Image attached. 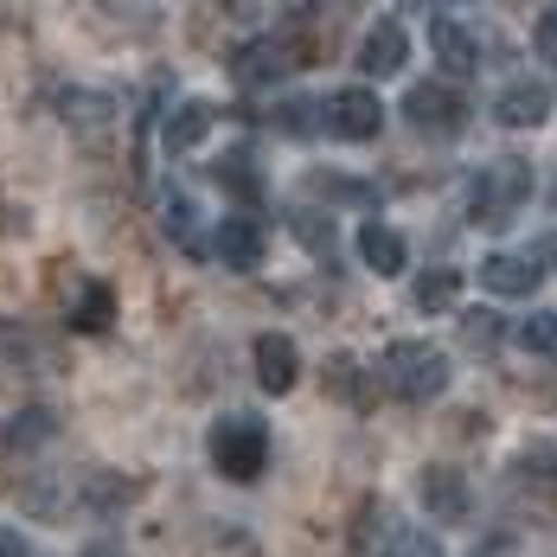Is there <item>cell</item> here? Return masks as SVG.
<instances>
[{"mask_svg":"<svg viewBox=\"0 0 557 557\" xmlns=\"http://www.w3.org/2000/svg\"><path fill=\"white\" fill-rule=\"evenodd\" d=\"M212 180H219L231 199H244V206H263V173L250 168V154H224L219 168H212Z\"/></svg>","mask_w":557,"mask_h":557,"instance_id":"cell-19","label":"cell"},{"mask_svg":"<svg viewBox=\"0 0 557 557\" xmlns=\"http://www.w3.org/2000/svg\"><path fill=\"white\" fill-rule=\"evenodd\" d=\"M512 339H519V352L552 359V366H557V314H552V308H539L532 321H519V327H512Z\"/></svg>","mask_w":557,"mask_h":557,"instance_id":"cell-22","label":"cell"},{"mask_svg":"<svg viewBox=\"0 0 557 557\" xmlns=\"http://www.w3.org/2000/svg\"><path fill=\"white\" fill-rule=\"evenodd\" d=\"M481 288H494V295H506V301H519V295L539 288V270H532L525 257H512V250H494V257H481Z\"/></svg>","mask_w":557,"mask_h":557,"instance_id":"cell-15","label":"cell"},{"mask_svg":"<svg viewBox=\"0 0 557 557\" xmlns=\"http://www.w3.org/2000/svg\"><path fill=\"white\" fill-rule=\"evenodd\" d=\"M288 231L301 237V250H308L314 263H327V270L339 263V224H334V219H321L314 206H295V212H288Z\"/></svg>","mask_w":557,"mask_h":557,"instance_id":"cell-16","label":"cell"},{"mask_svg":"<svg viewBox=\"0 0 557 557\" xmlns=\"http://www.w3.org/2000/svg\"><path fill=\"white\" fill-rule=\"evenodd\" d=\"M110 321H115L110 282H77V295H71V327H77V334H103Z\"/></svg>","mask_w":557,"mask_h":557,"instance_id":"cell-17","label":"cell"},{"mask_svg":"<svg viewBox=\"0 0 557 557\" xmlns=\"http://www.w3.org/2000/svg\"><path fill=\"white\" fill-rule=\"evenodd\" d=\"M58 443V410L52 404H26V410H13L7 423H0V448L7 455H33V448Z\"/></svg>","mask_w":557,"mask_h":557,"instance_id":"cell-13","label":"cell"},{"mask_svg":"<svg viewBox=\"0 0 557 557\" xmlns=\"http://www.w3.org/2000/svg\"><path fill=\"white\" fill-rule=\"evenodd\" d=\"M525 263H532L539 276H545V270H557V231H539V237H532V250H525Z\"/></svg>","mask_w":557,"mask_h":557,"instance_id":"cell-28","label":"cell"},{"mask_svg":"<svg viewBox=\"0 0 557 557\" xmlns=\"http://www.w3.org/2000/svg\"><path fill=\"white\" fill-rule=\"evenodd\" d=\"M161 224H168V237L186 250V257H199L206 244H199V206L180 193V186H168V199H161Z\"/></svg>","mask_w":557,"mask_h":557,"instance_id":"cell-18","label":"cell"},{"mask_svg":"<svg viewBox=\"0 0 557 557\" xmlns=\"http://www.w3.org/2000/svg\"><path fill=\"white\" fill-rule=\"evenodd\" d=\"M512 552H519V545H512V532H494V539H487L474 557H512Z\"/></svg>","mask_w":557,"mask_h":557,"instance_id":"cell-30","label":"cell"},{"mask_svg":"<svg viewBox=\"0 0 557 557\" xmlns=\"http://www.w3.org/2000/svg\"><path fill=\"white\" fill-rule=\"evenodd\" d=\"M448 379H455V366L430 339H391L385 359H379V385L391 397H404V404H436L448 391Z\"/></svg>","mask_w":557,"mask_h":557,"instance_id":"cell-2","label":"cell"},{"mask_svg":"<svg viewBox=\"0 0 557 557\" xmlns=\"http://www.w3.org/2000/svg\"><path fill=\"white\" fill-rule=\"evenodd\" d=\"M77 557H128V552H122V545H84Z\"/></svg>","mask_w":557,"mask_h":557,"instance_id":"cell-31","label":"cell"},{"mask_svg":"<svg viewBox=\"0 0 557 557\" xmlns=\"http://www.w3.org/2000/svg\"><path fill=\"white\" fill-rule=\"evenodd\" d=\"M206 455H212V468H219L224 481L250 487L270 468V423L257 410H224L219 423L206 430Z\"/></svg>","mask_w":557,"mask_h":557,"instance_id":"cell-1","label":"cell"},{"mask_svg":"<svg viewBox=\"0 0 557 557\" xmlns=\"http://www.w3.org/2000/svg\"><path fill=\"white\" fill-rule=\"evenodd\" d=\"M417 500H423V512H430L436 525H461V519L474 512V487H468V474H461V468L430 461V468L417 474Z\"/></svg>","mask_w":557,"mask_h":557,"instance_id":"cell-6","label":"cell"},{"mask_svg":"<svg viewBox=\"0 0 557 557\" xmlns=\"http://www.w3.org/2000/svg\"><path fill=\"white\" fill-rule=\"evenodd\" d=\"M321 199H352V206H372V186H359V180H334V173H314L308 180Z\"/></svg>","mask_w":557,"mask_h":557,"instance_id":"cell-25","label":"cell"},{"mask_svg":"<svg viewBox=\"0 0 557 557\" xmlns=\"http://www.w3.org/2000/svg\"><path fill=\"white\" fill-rule=\"evenodd\" d=\"M468 97L448 84V77H423V84H410L404 90V122L417 128V135H430V141H455L461 128H468Z\"/></svg>","mask_w":557,"mask_h":557,"instance_id":"cell-4","label":"cell"},{"mask_svg":"<svg viewBox=\"0 0 557 557\" xmlns=\"http://www.w3.org/2000/svg\"><path fill=\"white\" fill-rule=\"evenodd\" d=\"M327 391L346 397V404H359V410L372 404V391H366V366H359L352 352H334V359H327Z\"/></svg>","mask_w":557,"mask_h":557,"instance_id":"cell-21","label":"cell"},{"mask_svg":"<svg viewBox=\"0 0 557 557\" xmlns=\"http://www.w3.org/2000/svg\"><path fill=\"white\" fill-rule=\"evenodd\" d=\"M430 58L443 64L448 77H474V71H481V39H474L455 13H436V20H430Z\"/></svg>","mask_w":557,"mask_h":557,"instance_id":"cell-10","label":"cell"},{"mask_svg":"<svg viewBox=\"0 0 557 557\" xmlns=\"http://www.w3.org/2000/svg\"><path fill=\"white\" fill-rule=\"evenodd\" d=\"M494 122H500V128H545V122H552V84H539V77H512V84H500Z\"/></svg>","mask_w":557,"mask_h":557,"instance_id":"cell-8","label":"cell"},{"mask_svg":"<svg viewBox=\"0 0 557 557\" xmlns=\"http://www.w3.org/2000/svg\"><path fill=\"white\" fill-rule=\"evenodd\" d=\"M461 334H468V346H481V352H487V346H494V339H500V321H494V314H481V308H474V314H461Z\"/></svg>","mask_w":557,"mask_h":557,"instance_id":"cell-27","label":"cell"},{"mask_svg":"<svg viewBox=\"0 0 557 557\" xmlns=\"http://www.w3.org/2000/svg\"><path fill=\"white\" fill-rule=\"evenodd\" d=\"M250 359H257V385L270 391V397H288V391L301 385V346L288 334H257Z\"/></svg>","mask_w":557,"mask_h":557,"instance_id":"cell-9","label":"cell"},{"mask_svg":"<svg viewBox=\"0 0 557 557\" xmlns=\"http://www.w3.org/2000/svg\"><path fill=\"white\" fill-rule=\"evenodd\" d=\"M352 244H359V263H366L372 276H404V270H410V244H404V231H391L385 219H366Z\"/></svg>","mask_w":557,"mask_h":557,"instance_id":"cell-12","label":"cell"},{"mask_svg":"<svg viewBox=\"0 0 557 557\" xmlns=\"http://www.w3.org/2000/svg\"><path fill=\"white\" fill-rule=\"evenodd\" d=\"M525 199H532V161H519V154L487 161V168L474 173V186H468V212L481 224H506Z\"/></svg>","mask_w":557,"mask_h":557,"instance_id":"cell-3","label":"cell"},{"mask_svg":"<svg viewBox=\"0 0 557 557\" xmlns=\"http://www.w3.org/2000/svg\"><path fill=\"white\" fill-rule=\"evenodd\" d=\"M404 64H410V33H404L397 20L366 26V39H359V71H366V77H397Z\"/></svg>","mask_w":557,"mask_h":557,"instance_id":"cell-11","label":"cell"},{"mask_svg":"<svg viewBox=\"0 0 557 557\" xmlns=\"http://www.w3.org/2000/svg\"><path fill=\"white\" fill-rule=\"evenodd\" d=\"M379 557H443V545H436V532H423V525H391V539H385Z\"/></svg>","mask_w":557,"mask_h":557,"instance_id":"cell-24","label":"cell"},{"mask_svg":"<svg viewBox=\"0 0 557 557\" xmlns=\"http://www.w3.org/2000/svg\"><path fill=\"white\" fill-rule=\"evenodd\" d=\"M212 122H219V110H212L206 97H186V103H173L168 122H161V141H168V154H193V148L212 135Z\"/></svg>","mask_w":557,"mask_h":557,"instance_id":"cell-14","label":"cell"},{"mask_svg":"<svg viewBox=\"0 0 557 557\" xmlns=\"http://www.w3.org/2000/svg\"><path fill=\"white\" fill-rule=\"evenodd\" d=\"M532 52H539V64H557V7L539 13V26H532Z\"/></svg>","mask_w":557,"mask_h":557,"instance_id":"cell-26","label":"cell"},{"mask_svg":"<svg viewBox=\"0 0 557 557\" xmlns=\"http://www.w3.org/2000/svg\"><path fill=\"white\" fill-rule=\"evenodd\" d=\"M0 557H33L26 539H20V525H0Z\"/></svg>","mask_w":557,"mask_h":557,"instance_id":"cell-29","label":"cell"},{"mask_svg":"<svg viewBox=\"0 0 557 557\" xmlns=\"http://www.w3.org/2000/svg\"><path fill=\"white\" fill-rule=\"evenodd\" d=\"M455 295H461V270H423V276H417V288H410V301H417L423 314L455 308Z\"/></svg>","mask_w":557,"mask_h":557,"instance_id":"cell-20","label":"cell"},{"mask_svg":"<svg viewBox=\"0 0 557 557\" xmlns=\"http://www.w3.org/2000/svg\"><path fill=\"white\" fill-rule=\"evenodd\" d=\"M282 71H288V46H276V39L250 46L244 64H237V77H244V84H270V77H282Z\"/></svg>","mask_w":557,"mask_h":557,"instance_id":"cell-23","label":"cell"},{"mask_svg":"<svg viewBox=\"0 0 557 557\" xmlns=\"http://www.w3.org/2000/svg\"><path fill=\"white\" fill-rule=\"evenodd\" d=\"M212 257H219L224 270H237V276H257V270H263V257H270V231H263V219H250V212L219 219Z\"/></svg>","mask_w":557,"mask_h":557,"instance_id":"cell-7","label":"cell"},{"mask_svg":"<svg viewBox=\"0 0 557 557\" xmlns=\"http://www.w3.org/2000/svg\"><path fill=\"white\" fill-rule=\"evenodd\" d=\"M321 128H327L334 141H379V135H385V103H379V90H372V84H339V90H327Z\"/></svg>","mask_w":557,"mask_h":557,"instance_id":"cell-5","label":"cell"}]
</instances>
